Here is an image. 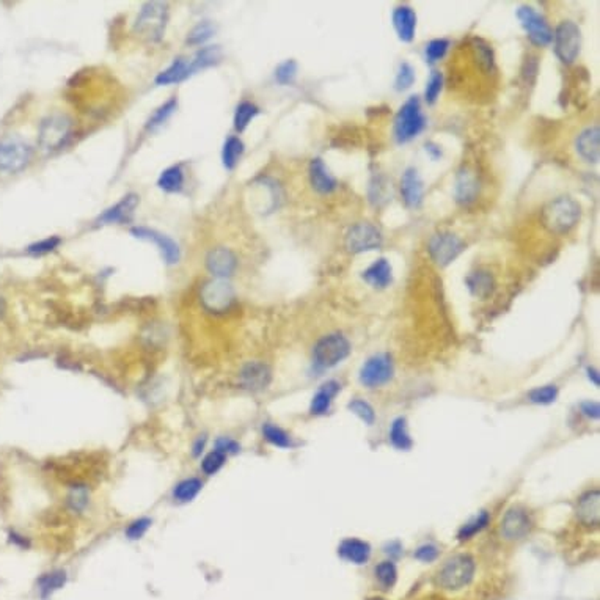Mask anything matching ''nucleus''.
Returning a JSON list of instances; mask_svg holds the SVG:
<instances>
[{
	"label": "nucleus",
	"mask_w": 600,
	"mask_h": 600,
	"mask_svg": "<svg viewBox=\"0 0 600 600\" xmlns=\"http://www.w3.org/2000/svg\"><path fill=\"white\" fill-rule=\"evenodd\" d=\"M344 244L351 254H363V251L380 249L384 244V237L374 225L361 222L349 228Z\"/></svg>",
	"instance_id": "9d476101"
},
{
	"label": "nucleus",
	"mask_w": 600,
	"mask_h": 600,
	"mask_svg": "<svg viewBox=\"0 0 600 600\" xmlns=\"http://www.w3.org/2000/svg\"><path fill=\"white\" fill-rule=\"evenodd\" d=\"M60 244H61V239L58 236L46 237V239H41L35 244L29 245V247H27V254L32 255V256H43V255L51 254V251L56 250Z\"/></svg>",
	"instance_id": "c03bdc74"
},
{
	"label": "nucleus",
	"mask_w": 600,
	"mask_h": 600,
	"mask_svg": "<svg viewBox=\"0 0 600 600\" xmlns=\"http://www.w3.org/2000/svg\"><path fill=\"white\" fill-rule=\"evenodd\" d=\"M11 542L15 544V545H19V547H23V549L29 547V542H27L25 537L24 536H19L16 533H11Z\"/></svg>",
	"instance_id": "052dcab7"
},
{
	"label": "nucleus",
	"mask_w": 600,
	"mask_h": 600,
	"mask_svg": "<svg viewBox=\"0 0 600 600\" xmlns=\"http://www.w3.org/2000/svg\"><path fill=\"white\" fill-rule=\"evenodd\" d=\"M599 140H600V131L599 126H591L586 127L585 131L580 132L577 137L575 148L577 153L580 154V158L586 162H597L599 161Z\"/></svg>",
	"instance_id": "b1692460"
},
{
	"label": "nucleus",
	"mask_w": 600,
	"mask_h": 600,
	"mask_svg": "<svg viewBox=\"0 0 600 600\" xmlns=\"http://www.w3.org/2000/svg\"><path fill=\"white\" fill-rule=\"evenodd\" d=\"M204 445H206V437H199L196 439V442L194 443V456L195 458H199V456L203 453V449H204Z\"/></svg>",
	"instance_id": "bf43d9fd"
},
{
	"label": "nucleus",
	"mask_w": 600,
	"mask_h": 600,
	"mask_svg": "<svg viewBox=\"0 0 600 600\" xmlns=\"http://www.w3.org/2000/svg\"><path fill=\"white\" fill-rule=\"evenodd\" d=\"M463 250H465V244L459 236L449 233V231L434 235L427 242L429 256L440 268L451 264Z\"/></svg>",
	"instance_id": "1a4fd4ad"
},
{
	"label": "nucleus",
	"mask_w": 600,
	"mask_h": 600,
	"mask_svg": "<svg viewBox=\"0 0 600 600\" xmlns=\"http://www.w3.org/2000/svg\"><path fill=\"white\" fill-rule=\"evenodd\" d=\"M582 411L586 415V417L589 418H599L600 415V407L597 402H586V404L582 406Z\"/></svg>",
	"instance_id": "13d9d810"
},
{
	"label": "nucleus",
	"mask_w": 600,
	"mask_h": 600,
	"mask_svg": "<svg viewBox=\"0 0 600 600\" xmlns=\"http://www.w3.org/2000/svg\"><path fill=\"white\" fill-rule=\"evenodd\" d=\"M272 380V371L270 368L261 363V361H250L245 365L241 374H239V382L241 385L249 392H263L269 387Z\"/></svg>",
	"instance_id": "dca6fc26"
},
{
	"label": "nucleus",
	"mask_w": 600,
	"mask_h": 600,
	"mask_svg": "<svg viewBox=\"0 0 600 600\" xmlns=\"http://www.w3.org/2000/svg\"><path fill=\"white\" fill-rule=\"evenodd\" d=\"M297 74V63L294 60H286L283 63H280L277 66L275 70V79L278 84L282 85H288L292 84V80L296 79Z\"/></svg>",
	"instance_id": "de8ad7c7"
},
{
	"label": "nucleus",
	"mask_w": 600,
	"mask_h": 600,
	"mask_svg": "<svg viewBox=\"0 0 600 600\" xmlns=\"http://www.w3.org/2000/svg\"><path fill=\"white\" fill-rule=\"evenodd\" d=\"M489 520H490V517H489V514L486 513V511H484V513H481L480 515H476L475 519H472V520H470L468 523L463 525V527L461 528L459 535H458L459 541L472 539V537H473L475 535H478L480 531H482L484 528L487 527V525H489Z\"/></svg>",
	"instance_id": "ea45409f"
},
{
	"label": "nucleus",
	"mask_w": 600,
	"mask_h": 600,
	"mask_svg": "<svg viewBox=\"0 0 600 600\" xmlns=\"http://www.w3.org/2000/svg\"><path fill=\"white\" fill-rule=\"evenodd\" d=\"M131 235L137 237V239L148 241V242H153L154 245H158V249L161 250L163 260H165L167 264H176L180 261L181 251H180L178 244H176L173 239H170L168 236L146 227H135L131 230Z\"/></svg>",
	"instance_id": "4468645a"
},
{
	"label": "nucleus",
	"mask_w": 600,
	"mask_h": 600,
	"mask_svg": "<svg viewBox=\"0 0 600 600\" xmlns=\"http://www.w3.org/2000/svg\"><path fill=\"white\" fill-rule=\"evenodd\" d=\"M201 304L204 308L211 313H223L230 310V306L235 302V291L231 285L225 280L208 282L201 289Z\"/></svg>",
	"instance_id": "f8f14e48"
},
{
	"label": "nucleus",
	"mask_w": 600,
	"mask_h": 600,
	"mask_svg": "<svg viewBox=\"0 0 600 600\" xmlns=\"http://www.w3.org/2000/svg\"><path fill=\"white\" fill-rule=\"evenodd\" d=\"M475 560L470 555H456L439 570L437 586L446 591H459L472 583L475 577Z\"/></svg>",
	"instance_id": "f03ea898"
},
{
	"label": "nucleus",
	"mask_w": 600,
	"mask_h": 600,
	"mask_svg": "<svg viewBox=\"0 0 600 600\" xmlns=\"http://www.w3.org/2000/svg\"><path fill=\"white\" fill-rule=\"evenodd\" d=\"M368 600H385V599H379V597H374V599H368Z\"/></svg>",
	"instance_id": "0e129e2a"
},
{
	"label": "nucleus",
	"mask_w": 600,
	"mask_h": 600,
	"mask_svg": "<svg viewBox=\"0 0 600 600\" xmlns=\"http://www.w3.org/2000/svg\"><path fill=\"white\" fill-rule=\"evenodd\" d=\"M214 35V25L209 20H203V23L196 24L187 35V43L190 46H199L203 44L204 41H208L211 37Z\"/></svg>",
	"instance_id": "79ce46f5"
},
{
	"label": "nucleus",
	"mask_w": 600,
	"mask_h": 600,
	"mask_svg": "<svg viewBox=\"0 0 600 600\" xmlns=\"http://www.w3.org/2000/svg\"><path fill=\"white\" fill-rule=\"evenodd\" d=\"M588 373H589V379L594 380V385L599 387V376H597V373L594 370H588Z\"/></svg>",
	"instance_id": "e2e57ef3"
},
{
	"label": "nucleus",
	"mask_w": 600,
	"mask_h": 600,
	"mask_svg": "<svg viewBox=\"0 0 600 600\" xmlns=\"http://www.w3.org/2000/svg\"><path fill=\"white\" fill-rule=\"evenodd\" d=\"M151 523H153L151 519H148V517H142V519L134 520L131 525H129V527L125 531V535H126L127 539H131V541L142 539V537L146 535V531L149 530V527H151Z\"/></svg>",
	"instance_id": "864d4df0"
},
{
	"label": "nucleus",
	"mask_w": 600,
	"mask_h": 600,
	"mask_svg": "<svg viewBox=\"0 0 600 600\" xmlns=\"http://www.w3.org/2000/svg\"><path fill=\"white\" fill-rule=\"evenodd\" d=\"M531 519L522 508H511L501 520V535L508 541H519L530 533Z\"/></svg>",
	"instance_id": "2eb2a0df"
},
{
	"label": "nucleus",
	"mask_w": 600,
	"mask_h": 600,
	"mask_svg": "<svg viewBox=\"0 0 600 600\" xmlns=\"http://www.w3.org/2000/svg\"><path fill=\"white\" fill-rule=\"evenodd\" d=\"M349 411L352 413H356L357 417L368 426H371L373 423L376 421V413H374V408L370 404H368L366 401L354 399L352 402H349Z\"/></svg>",
	"instance_id": "a18cd8bd"
},
{
	"label": "nucleus",
	"mask_w": 600,
	"mask_h": 600,
	"mask_svg": "<svg viewBox=\"0 0 600 600\" xmlns=\"http://www.w3.org/2000/svg\"><path fill=\"white\" fill-rule=\"evenodd\" d=\"M480 194V182L476 175L468 168H462L456 180V200L461 204H470Z\"/></svg>",
	"instance_id": "4be33fe9"
},
{
	"label": "nucleus",
	"mask_w": 600,
	"mask_h": 600,
	"mask_svg": "<svg viewBox=\"0 0 600 600\" xmlns=\"http://www.w3.org/2000/svg\"><path fill=\"white\" fill-rule=\"evenodd\" d=\"M220 47L219 46H209V47H203L201 51H199L195 54L194 58L189 60V73L190 76L195 74L196 71L204 70V68L213 66L215 65L217 61L220 60Z\"/></svg>",
	"instance_id": "2f4dec72"
},
{
	"label": "nucleus",
	"mask_w": 600,
	"mask_h": 600,
	"mask_svg": "<svg viewBox=\"0 0 600 600\" xmlns=\"http://www.w3.org/2000/svg\"><path fill=\"white\" fill-rule=\"evenodd\" d=\"M558 396V388L555 385H547L541 388H535L533 392H530L528 398L535 404H551Z\"/></svg>",
	"instance_id": "8fccbe9b"
},
{
	"label": "nucleus",
	"mask_w": 600,
	"mask_h": 600,
	"mask_svg": "<svg viewBox=\"0 0 600 600\" xmlns=\"http://www.w3.org/2000/svg\"><path fill=\"white\" fill-rule=\"evenodd\" d=\"M242 153H244L242 140L239 137H235V135L228 137L222 149V161H223L225 168L233 170L237 165V162H239Z\"/></svg>",
	"instance_id": "72a5a7b5"
},
{
	"label": "nucleus",
	"mask_w": 600,
	"mask_h": 600,
	"mask_svg": "<svg viewBox=\"0 0 600 600\" xmlns=\"http://www.w3.org/2000/svg\"><path fill=\"white\" fill-rule=\"evenodd\" d=\"M370 200L376 206H382L392 196V184L385 180V176H374L370 182V190H368Z\"/></svg>",
	"instance_id": "f704fd0d"
},
{
	"label": "nucleus",
	"mask_w": 600,
	"mask_h": 600,
	"mask_svg": "<svg viewBox=\"0 0 600 600\" xmlns=\"http://www.w3.org/2000/svg\"><path fill=\"white\" fill-rule=\"evenodd\" d=\"M68 504L74 511H84L88 504V490L85 487H74L68 496Z\"/></svg>",
	"instance_id": "5fc2aeb1"
},
{
	"label": "nucleus",
	"mask_w": 600,
	"mask_h": 600,
	"mask_svg": "<svg viewBox=\"0 0 600 600\" xmlns=\"http://www.w3.org/2000/svg\"><path fill=\"white\" fill-rule=\"evenodd\" d=\"M390 440L398 449H411L412 448V439L407 432V425L404 418H398L393 421L392 431H390Z\"/></svg>",
	"instance_id": "4c0bfd02"
},
{
	"label": "nucleus",
	"mask_w": 600,
	"mask_h": 600,
	"mask_svg": "<svg viewBox=\"0 0 600 600\" xmlns=\"http://www.w3.org/2000/svg\"><path fill=\"white\" fill-rule=\"evenodd\" d=\"M263 435H264V439L270 443V445H274L277 448H291L292 446V440L288 435V432H285L282 427L272 425V423H265V425L263 426Z\"/></svg>",
	"instance_id": "58836bf2"
},
{
	"label": "nucleus",
	"mask_w": 600,
	"mask_h": 600,
	"mask_svg": "<svg viewBox=\"0 0 600 600\" xmlns=\"http://www.w3.org/2000/svg\"><path fill=\"white\" fill-rule=\"evenodd\" d=\"M225 461H227V456L214 449V451H211L206 458L201 461V470L209 476L215 475L223 467Z\"/></svg>",
	"instance_id": "3c124183"
},
{
	"label": "nucleus",
	"mask_w": 600,
	"mask_h": 600,
	"mask_svg": "<svg viewBox=\"0 0 600 600\" xmlns=\"http://www.w3.org/2000/svg\"><path fill=\"white\" fill-rule=\"evenodd\" d=\"M449 49V41L445 38L432 39L431 43L426 44V60L429 63H435V61L442 60L445 57V54Z\"/></svg>",
	"instance_id": "49530a36"
},
{
	"label": "nucleus",
	"mask_w": 600,
	"mask_h": 600,
	"mask_svg": "<svg viewBox=\"0 0 600 600\" xmlns=\"http://www.w3.org/2000/svg\"><path fill=\"white\" fill-rule=\"evenodd\" d=\"M555 54L563 63L570 65L577 60L582 49V30L572 20H563L555 30Z\"/></svg>",
	"instance_id": "0eeeda50"
},
{
	"label": "nucleus",
	"mask_w": 600,
	"mask_h": 600,
	"mask_svg": "<svg viewBox=\"0 0 600 600\" xmlns=\"http://www.w3.org/2000/svg\"><path fill=\"white\" fill-rule=\"evenodd\" d=\"M517 18H519L525 32L528 33V38L535 46H549L554 41V32L542 15H539L531 6H520L517 10Z\"/></svg>",
	"instance_id": "9b49d317"
},
{
	"label": "nucleus",
	"mask_w": 600,
	"mask_h": 600,
	"mask_svg": "<svg viewBox=\"0 0 600 600\" xmlns=\"http://www.w3.org/2000/svg\"><path fill=\"white\" fill-rule=\"evenodd\" d=\"M582 208L570 196H560L545 206L542 213V223L551 233L564 235L575 227L580 220Z\"/></svg>",
	"instance_id": "f257e3e1"
},
{
	"label": "nucleus",
	"mask_w": 600,
	"mask_h": 600,
	"mask_svg": "<svg viewBox=\"0 0 600 600\" xmlns=\"http://www.w3.org/2000/svg\"><path fill=\"white\" fill-rule=\"evenodd\" d=\"M190 76L189 73V60L186 58H176L167 70L159 73V76L156 77V84L158 85H170V84H178V82L187 79Z\"/></svg>",
	"instance_id": "c756f323"
},
{
	"label": "nucleus",
	"mask_w": 600,
	"mask_h": 600,
	"mask_svg": "<svg viewBox=\"0 0 600 600\" xmlns=\"http://www.w3.org/2000/svg\"><path fill=\"white\" fill-rule=\"evenodd\" d=\"M467 288L472 292V296L478 299H487L494 292L495 288V280L492 274L489 270L478 269L470 274L465 278Z\"/></svg>",
	"instance_id": "bb28decb"
},
{
	"label": "nucleus",
	"mask_w": 600,
	"mask_h": 600,
	"mask_svg": "<svg viewBox=\"0 0 600 600\" xmlns=\"http://www.w3.org/2000/svg\"><path fill=\"white\" fill-rule=\"evenodd\" d=\"M66 580H68L66 570H61V569L47 572V574L41 575L37 582L41 599H47L56 591L63 588V586L66 585Z\"/></svg>",
	"instance_id": "c85d7f7f"
},
{
	"label": "nucleus",
	"mask_w": 600,
	"mask_h": 600,
	"mask_svg": "<svg viewBox=\"0 0 600 600\" xmlns=\"http://www.w3.org/2000/svg\"><path fill=\"white\" fill-rule=\"evenodd\" d=\"M139 204V196L135 194H129L126 196L113 204L112 208H108L99 215L98 223L99 225H108V223H126L132 219L134 211Z\"/></svg>",
	"instance_id": "a211bd4d"
},
{
	"label": "nucleus",
	"mask_w": 600,
	"mask_h": 600,
	"mask_svg": "<svg viewBox=\"0 0 600 600\" xmlns=\"http://www.w3.org/2000/svg\"><path fill=\"white\" fill-rule=\"evenodd\" d=\"M310 182L313 189L319 194H332L337 189L338 182L333 175L325 167L323 159H313L310 163Z\"/></svg>",
	"instance_id": "412c9836"
},
{
	"label": "nucleus",
	"mask_w": 600,
	"mask_h": 600,
	"mask_svg": "<svg viewBox=\"0 0 600 600\" xmlns=\"http://www.w3.org/2000/svg\"><path fill=\"white\" fill-rule=\"evenodd\" d=\"M351 354V344L346 337L341 333H332L320 338L315 351H313V357H315V363L320 368H332L341 363L347 356Z\"/></svg>",
	"instance_id": "6e6552de"
},
{
	"label": "nucleus",
	"mask_w": 600,
	"mask_h": 600,
	"mask_svg": "<svg viewBox=\"0 0 600 600\" xmlns=\"http://www.w3.org/2000/svg\"><path fill=\"white\" fill-rule=\"evenodd\" d=\"M393 25L396 29L399 39L408 43V41L413 39L415 30H417V15H415L411 6H398L393 13Z\"/></svg>",
	"instance_id": "393cba45"
},
{
	"label": "nucleus",
	"mask_w": 600,
	"mask_h": 600,
	"mask_svg": "<svg viewBox=\"0 0 600 600\" xmlns=\"http://www.w3.org/2000/svg\"><path fill=\"white\" fill-rule=\"evenodd\" d=\"M401 195L408 208H420L425 196V186L415 168H407L401 178Z\"/></svg>",
	"instance_id": "6ab92c4d"
},
{
	"label": "nucleus",
	"mask_w": 600,
	"mask_h": 600,
	"mask_svg": "<svg viewBox=\"0 0 600 600\" xmlns=\"http://www.w3.org/2000/svg\"><path fill=\"white\" fill-rule=\"evenodd\" d=\"M176 106H178V102H176V99H175V98L168 99V101L165 102V104H162V106L158 108V111H156V112L151 115V118L148 120V123H146V129H149V131H153V129H156L158 126H161L163 121H167L170 115H172V113L176 111Z\"/></svg>",
	"instance_id": "37998d69"
},
{
	"label": "nucleus",
	"mask_w": 600,
	"mask_h": 600,
	"mask_svg": "<svg viewBox=\"0 0 600 600\" xmlns=\"http://www.w3.org/2000/svg\"><path fill=\"white\" fill-rule=\"evenodd\" d=\"M215 449H217V451L223 453L225 456H227V454H236V453H239L241 445L237 442L228 439V437H223V439L217 440Z\"/></svg>",
	"instance_id": "4d7b16f0"
},
{
	"label": "nucleus",
	"mask_w": 600,
	"mask_h": 600,
	"mask_svg": "<svg viewBox=\"0 0 600 600\" xmlns=\"http://www.w3.org/2000/svg\"><path fill=\"white\" fill-rule=\"evenodd\" d=\"M392 377L393 361L387 354H379V356L368 358L360 371V382L370 388L385 385Z\"/></svg>",
	"instance_id": "ddd939ff"
},
{
	"label": "nucleus",
	"mask_w": 600,
	"mask_h": 600,
	"mask_svg": "<svg viewBox=\"0 0 600 600\" xmlns=\"http://www.w3.org/2000/svg\"><path fill=\"white\" fill-rule=\"evenodd\" d=\"M339 392V384L335 380H330L320 387V390L313 396L310 411L313 415H324L329 412L332 399L337 396Z\"/></svg>",
	"instance_id": "cd10ccee"
},
{
	"label": "nucleus",
	"mask_w": 600,
	"mask_h": 600,
	"mask_svg": "<svg viewBox=\"0 0 600 600\" xmlns=\"http://www.w3.org/2000/svg\"><path fill=\"white\" fill-rule=\"evenodd\" d=\"M415 82V70L412 68V65L408 63H401L399 70L396 74V80H394V88H396L398 92H404L407 88H411L412 84Z\"/></svg>",
	"instance_id": "09e8293b"
},
{
	"label": "nucleus",
	"mask_w": 600,
	"mask_h": 600,
	"mask_svg": "<svg viewBox=\"0 0 600 600\" xmlns=\"http://www.w3.org/2000/svg\"><path fill=\"white\" fill-rule=\"evenodd\" d=\"M577 517L588 527H597L600 522V494L597 489L580 496L577 503Z\"/></svg>",
	"instance_id": "aec40b11"
},
{
	"label": "nucleus",
	"mask_w": 600,
	"mask_h": 600,
	"mask_svg": "<svg viewBox=\"0 0 600 600\" xmlns=\"http://www.w3.org/2000/svg\"><path fill=\"white\" fill-rule=\"evenodd\" d=\"M258 113H260V108H258L254 104V102H250V101L241 102V104L237 106L236 113H235V127H236V131L242 132L244 129L250 125V121L254 120Z\"/></svg>",
	"instance_id": "e433bc0d"
},
{
	"label": "nucleus",
	"mask_w": 600,
	"mask_h": 600,
	"mask_svg": "<svg viewBox=\"0 0 600 600\" xmlns=\"http://www.w3.org/2000/svg\"><path fill=\"white\" fill-rule=\"evenodd\" d=\"M442 87H443V76H442V73L432 71L431 77H429V80H427L426 92H425V98H426L427 104H434V102L437 101L439 94L442 92Z\"/></svg>",
	"instance_id": "603ef678"
},
{
	"label": "nucleus",
	"mask_w": 600,
	"mask_h": 600,
	"mask_svg": "<svg viewBox=\"0 0 600 600\" xmlns=\"http://www.w3.org/2000/svg\"><path fill=\"white\" fill-rule=\"evenodd\" d=\"M415 558H417L418 561H423V563H432V561H435L437 560V556H439V549L435 547V545H432V544H426V545H421V547L415 551V555H413Z\"/></svg>",
	"instance_id": "6e6d98bb"
},
{
	"label": "nucleus",
	"mask_w": 600,
	"mask_h": 600,
	"mask_svg": "<svg viewBox=\"0 0 600 600\" xmlns=\"http://www.w3.org/2000/svg\"><path fill=\"white\" fill-rule=\"evenodd\" d=\"M426 151L431 153V156H432L434 159H437V158H440V156H442L440 148L439 146H434L432 143H429V145H426Z\"/></svg>",
	"instance_id": "680f3d73"
},
{
	"label": "nucleus",
	"mask_w": 600,
	"mask_h": 600,
	"mask_svg": "<svg viewBox=\"0 0 600 600\" xmlns=\"http://www.w3.org/2000/svg\"><path fill=\"white\" fill-rule=\"evenodd\" d=\"M472 51L476 60V65H478L481 71L487 74L495 71V57H494L492 46H489L484 39L475 38L472 43Z\"/></svg>",
	"instance_id": "7c9ffc66"
},
{
	"label": "nucleus",
	"mask_w": 600,
	"mask_h": 600,
	"mask_svg": "<svg viewBox=\"0 0 600 600\" xmlns=\"http://www.w3.org/2000/svg\"><path fill=\"white\" fill-rule=\"evenodd\" d=\"M32 146L18 135H6L0 139V170L6 173H18L24 170L32 159Z\"/></svg>",
	"instance_id": "423d86ee"
},
{
	"label": "nucleus",
	"mask_w": 600,
	"mask_h": 600,
	"mask_svg": "<svg viewBox=\"0 0 600 600\" xmlns=\"http://www.w3.org/2000/svg\"><path fill=\"white\" fill-rule=\"evenodd\" d=\"M376 578L384 589L393 588L398 578V572H396V568H394V564L392 561L380 563L376 568Z\"/></svg>",
	"instance_id": "a19ab883"
},
{
	"label": "nucleus",
	"mask_w": 600,
	"mask_h": 600,
	"mask_svg": "<svg viewBox=\"0 0 600 600\" xmlns=\"http://www.w3.org/2000/svg\"><path fill=\"white\" fill-rule=\"evenodd\" d=\"M206 268L214 277L223 280V278H228L235 274L237 268V258L228 249H213L206 256Z\"/></svg>",
	"instance_id": "f3484780"
},
{
	"label": "nucleus",
	"mask_w": 600,
	"mask_h": 600,
	"mask_svg": "<svg viewBox=\"0 0 600 600\" xmlns=\"http://www.w3.org/2000/svg\"><path fill=\"white\" fill-rule=\"evenodd\" d=\"M184 180L186 178H184V172L181 165H173V167L165 168L161 173L158 186L162 190H165V192L175 194V192H180V190L184 187Z\"/></svg>",
	"instance_id": "473e14b6"
},
{
	"label": "nucleus",
	"mask_w": 600,
	"mask_h": 600,
	"mask_svg": "<svg viewBox=\"0 0 600 600\" xmlns=\"http://www.w3.org/2000/svg\"><path fill=\"white\" fill-rule=\"evenodd\" d=\"M426 118L423 115L420 99L417 96L408 98L394 118V137L399 143H407L425 129Z\"/></svg>",
	"instance_id": "7ed1b4c3"
},
{
	"label": "nucleus",
	"mask_w": 600,
	"mask_h": 600,
	"mask_svg": "<svg viewBox=\"0 0 600 600\" xmlns=\"http://www.w3.org/2000/svg\"><path fill=\"white\" fill-rule=\"evenodd\" d=\"M363 280L376 289H384L393 280L392 264L385 258L374 261L370 268L363 272Z\"/></svg>",
	"instance_id": "a878e982"
},
{
	"label": "nucleus",
	"mask_w": 600,
	"mask_h": 600,
	"mask_svg": "<svg viewBox=\"0 0 600 600\" xmlns=\"http://www.w3.org/2000/svg\"><path fill=\"white\" fill-rule=\"evenodd\" d=\"M203 482L199 478H189L184 480L180 484H176L173 490V499L178 503H187L192 501L196 495L201 492Z\"/></svg>",
	"instance_id": "c9c22d12"
},
{
	"label": "nucleus",
	"mask_w": 600,
	"mask_h": 600,
	"mask_svg": "<svg viewBox=\"0 0 600 600\" xmlns=\"http://www.w3.org/2000/svg\"><path fill=\"white\" fill-rule=\"evenodd\" d=\"M338 555L347 563L361 565V564H366L368 560H370L371 547H370V544L365 542V541H360V539H356V537H351V539H344L343 542L339 544Z\"/></svg>",
	"instance_id": "5701e85b"
},
{
	"label": "nucleus",
	"mask_w": 600,
	"mask_h": 600,
	"mask_svg": "<svg viewBox=\"0 0 600 600\" xmlns=\"http://www.w3.org/2000/svg\"><path fill=\"white\" fill-rule=\"evenodd\" d=\"M73 120L65 113H54L44 118L39 125L38 142L44 151L60 149L71 137Z\"/></svg>",
	"instance_id": "39448f33"
},
{
	"label": "nucleus",
	"mask_w": 600,
	"mask_h": 600,
	"mask_svg": "<svg viewBox=\"0 0 600 600\" xmlns=\"http://www.w3.org/2000/svg\"><path fill=\"white\" fill-rule=\"evenodd\" d=\"M168 20V6L161 2H149L142 6L135 20V32L142 38L156 43L163 37Z\"/></svg>",
	"instance_id": "20e7f679"
}]
</instances>
